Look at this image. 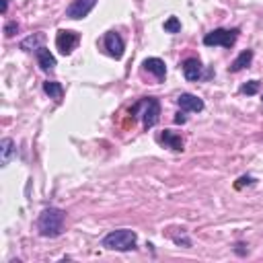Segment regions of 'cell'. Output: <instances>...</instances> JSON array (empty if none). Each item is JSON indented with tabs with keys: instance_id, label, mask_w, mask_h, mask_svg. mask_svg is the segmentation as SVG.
Segmentation results:
<instances>
[{
	"instance_id": "cell-11",
	"label": "cell",
	"mask_w": 263,
	"mask_h": 263,
	"mask_svg": "<svg viewBox=\"0 0 263 263\" xmlns=\"http://www.w3.org/2000/svg\"><path fill=\"white\" fill-rule=\"evenodd\" d=\"M144 70H148L150 74H154L158 80H162L166 76V66H164V62L160 58H148V60H144Z\"/></svg>"
},
{
	"instance_id": "cell-18",
	"label": "cell",
	"mask_w": 263,
	"mask_h": 263,
	"mask_svg": "<svg viewBox=\"0 0 263 263\" xmlns=\"http://www.w3.org/2000/svg\"><path fill=\"white\" fill-rule=\"evenodd\" d=\"M257 90H259V82L257 80H249L247 84L240 86V92H245V95H255Z\"/></svg>"
},
{
	"instance_id": "cell-2",
	"label": "cell",
	"mask_w": 263,
	"mask_h": 263,
	"mask_svg": "<svg viewBox=\"0 0 263 263\" xmlns=\"http://www.w3.org/2000/svg\"><path fill=\"white\" fill-rule=\"evenodd\" d=\"M129 115H132V121L140 115L142 121H144V127L150 129L158 123V117H160V103L158 99L154 97H146V99H140L134 107H129Z\"/></svg>"
},
{
	"instance_id": "cell-1",
	"label": "cell",
	"mask_w": 263,
	"mask_h": 263,
	"mask_svg": "<svg viewBox=\"0 0 263 263\" xmlns=\"http://www.w3.org/2000/svg\"><path fill=\"white\" fill-rule=\"evenodd\" d=\"M64 218H66V212L64 210H60V208H45L39 214V220H37L39 234L45 236V238L60 236L62 230H64Z\"/></svg>"
},
{
	"instance_id": "cell-14",
	"label": "cell",
	"mask_w": 263,
	"mask_h": 263,
	"mask_svg": "<svg viewBox=\"0 0 263 263\" xmlns=\"http://www.w3.org/2000/svg\"><path fill=\"white\" fill-rule=\"evenodd\" d=\"M14 142L10 140V138H4L2 142H0V162H2V166H6L8 162H10V158L14 156Z\"/></svg>"
},
{
	"instance_id": "cell-13",
	"label": "cell",
	"mask_w": 263,
	"mask_h": 263,
	"mask_svg": "<svg viewBox=\"0 0 263 263\" xmlns=\"http://www.w3.org/2000/svg\"><path fill=\"white\" fill-rule=\"evenodd\" d=\"M43 41H45V33H33V35H29L27 39H23L21 41V49H25V51H37L39 47H43Z\"/></svg>"
},
{
	"instance_id": "cell-17",
	"label": "cell",
	"mask_w": 263,
	"mask_h": 263,
	"mask_svg": "<svg viewBox=\"0 0 263 263\" xmlns=\"http://www.w3.org/2000/svg\"><path fill=\"white\" fill-rule=\"evenodd\" d=\"M164 31H166V33H179V31H181L179 18H177V16H168V18L164 21Z\"/></svg>"
},
{
	"instance_id": "cell-4",
	"label": "cell",
	"mask_w": 263,
	"mask_h": 263,
	"mask_svg": "<svg viewBox=\"0 0 263 263\" xmlns=\"http://www.w3.org/2000/svg\"><path fill=\"white\" fill-rule=\"evenodd\" d=\"M238 37V29H214L203 37L205 45H224V47H232L234 41Z\"/></svg>"
},
{
	"instance_id": "cell-21",
	"label": "cell",
	"mask_w": 263,
	"mask_h": 263,
	"mask_svg": "<svg viewBox=\"0 0 263 263\" xmlns=\"http://www.w3.org/2000/svg\"><path fill=\"white\" fill-rule=\"evenodd\" d=\"M187 121V117H185V113L183 111H179L177 115H175V123H185Z\"/></svg>"
},
{
	"instance_id": "cell-15",
	"label": "cell",
	"mask_w": 263,
	"mask_h": 263,
	"mask_svg": "<svg viewBox=\"0 0 263 263\" xmlns=\"http://www.w3.org/2000/svg\"><path fill=\"white\" fill-rule=\"evenodd\" d=\"M251 60H253V51H251V49H245V51H242V53H240V55L230 64V68H228V70H230V72H240L242 68H247V66L251 64Z\"/></svg>"
},
{
	"instance_id": "cell-10",
	"label": "cell",
	"mask_w": 263,
	"mask_h": 263,
	"mask_svg": "<svg viewBox=\"0 0 263 263\" xmlns=\"http://www.w3.org/2000/svg\"><path fill=\"white\" fill-rule=\"evenodd\" d=\"M35 53H37V64H39V68H41L43 72H53V68H55V58H53V53H51L47 47H39Z\"/></svg>"
},
{
	"instance_id": "cell-16",
	"label": "cell",
	"mask_w": 263,
	"mask_h": 263,
	"mask_svg": "<svg viewBox=\"0 0 263 263\" xmlns=\"http://www.w3.org/2000/svg\"><path fill=\"white\" fill-rule=\"evenodd\" d=\"M43 90H45V95H49V99H53V101H60L62 95H64L62 84L55 82V80H45V82H43Z\"/></svg>"
},
{
	"instance_id": "cell-5",
	"label": "cell",
	"mask_w": 263,
	"mask_h": 263,
	"mask_svg": "<svg viewBox=\"0 0 263 263\" xmlns=\"http://www.w3.org/2000/svg\"><path fill=\"white\" fill-rule=\"evenodd\" d=\"M80 41V35L76 31H68V29H60L58 35H55V47L60 49V53L64 55H70L74 51V47L78 45Z\"/></svg>"
},
{
	"instance_id": "cell-12",
	"label": "cell",
	"mask_w": 263,
	"mask_h": 263,
	"mask_svg": "<svg viewBox=\"0 0 263 263\" xmlns=\"http://www.w3.org/2000/svg\"><path fill=\"white\" fill-rule=\"evenodd\" d=\"M183 74H185V78L187 80H197L199 76H201V62L197 60V58H189V60H185L183 62Z\"/></svg>"
},
{
	"instance_id": "cell-6",
	"label": "cell",
	"mask_w": 263,
	"mask_h": 263,
	"mask_svg": "<svg viewBox=\"0 0 263 263\" xmlns=\"http://www.w3.org/2000/svg\"><path fill=\"white\" fill-rule=\"evenodd\" d=\"M95 4H97V0H72V4L66 8V16L68 18H84L95 8Z\"/></svg>"
},
{
	"instance_id": "cell-23",
	"label": "cell",
	"mask_w": 263,
	"mask_h": 263,
	"mask_svg": "<svg viewBox=\"0 0 263 263\" xmlns=\"http://www.w3.org/2000/svg\"><path fill=\"white\" fill-rule=\"evenodd\" d=\"M6 8H8V0H2V12H6Z\"/></svg>"
},
{
	"instance_id": "cell-22",
	"label": "cell",
	"mask_w": 263,
	"mask_h": 263,
	"mask_svg": "<svg viewBox=\"0 0 263 263\" xmlns=\"http://www.w3.org/2000/svg\"><path fill=\"white\" fill-rule=\"evenodd\" d=\"M242 247H245V245H242V242H236V249H234V251H236V253H238V255H245V253H247V251H245V249H242Z\"/></svg>"
},
{
	"instance_id": "cell-20",
	"label": "cell",
	"mask_w": 263,
	"mask_h": 263,
	"mask_svg": "<svg viewBox=\"0 0 263 263\" xmlns=\"http://www.w3.org/2000/svg\"><path fill=\"white\" fill-rule=\"evenodd\" d=\"M255 183V179L253 177H249V175H245V177H240L236 183H234V187L236 189H240V187H245V185H253Z\"/></svg>"
},
{
	"instance_id": "cell-3",
	"label": "cell",
	"mask_w": 263,
	"mask_h": 263,
	"mask_svg": "<svg viewBox=\"0 0 263 263\" xmlns=\"http://www.w3.org/2000/svg\"><path fill=\"white\" fill-rule=\"evenodd\" d=\"M136 242H138V236L129 228L113 230L103 238V247L109 251H132L136 249Z\"/></svg>"
},
{
	"instance_id": "cell-8",
	"label": "cell",
	"mask_w": 263,
	"mask_h": 263,
	"mask_svg": "<svg viewBox=\"0 0 263 263\" xmlns=\"http://www.w3.org/2000/svg\"><path fill=\"white\" fill-rule=\"evenodd\" d=\"M177 103H179V107L183 109V111H201L203 109V101L199 99V97H195V95H191V92H181L179 95V99H177Z\"/></svg>"
},
{
	"instance_id": "cell-9",
	"label": "cell",
	"mask_w": 263,
	"mask_h": 263,
	"mask_svg": "<svg viewBox=\"0 0 263 263\" xmlns=\"http://www.w3.org/2000/svg\"><path fill=\"white\" fill-rule=\"evenodd\" d=\"M158 142H160V144H164L166 148L175 150V152H183V140H181V136H179V134H175V132H171V129L160 132Z\"/></svg>"
},
{
	"instance_id": "cell-7",
	"label": "cell",
	"mask_w": 263,
	"mask_h": 263,
	"mask_svg": "<svg viewBox=\"0 0 263 263\" xmlns=\"http://www.w3.org/2000/svg\"><path fill=\"white\" fill-rule=\"evenodd\" d=\"M105 49H107V53H109L111 58L119 60V58L123 55V49H125V43H123L121 35L115 33V31H109V33L105 35Z\"/></svg>"
},
{
	"instance_id": "cell-19",
	"label": "cell",
	"mask_w": 263,
	"mask_h": 263,
	"mask_svg": "<svg viewBox=\"0 0 263 263\" xmlns=\"http://www.w3.org/2000/svg\"><path fill=\"white\" fill-rule=\"evenodd\" d=\"M16 31H18V23H16V21H12V23H6V25H4V35H6V37H12Z\"/></svg>"
}]
</instances>
